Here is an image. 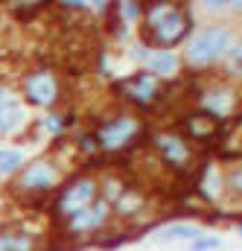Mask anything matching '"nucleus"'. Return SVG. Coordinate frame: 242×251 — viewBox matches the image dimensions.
<instances>
[{
  "instance_id": "3",
  "label": "nucleus",
  "mask_w": 242,
  "mask_h": 251,
  "mask_svg": "<svg viewBox=\"0 0 242 251\" xmlns=\"http://www.w3.org/2000/svg\"><path fill=\"white\" fill-rule=\"evenodd\" d=\"M61 184V170L56 158H32L15 176L12 190L18 196H44Z\"/></svg>"
},
{
  "instance_id": "1",
  "label": "nucleus",
  "mask_w": 242,
  "mask_h": 251,
  "mask_svg": "<svg viewBox=\"0 0 242 251\" xmlns=\"http://www.w3.org/2000/svg\"><path fill=\"white\" fill-rule=\"evenodd\" d=\"M195 12L187 3H149L140 15V44L146 50H172L193 35Z\"/></svg>"
},
{
  "instance_id": "8",
  "label": "nucleus",
  "mask_w": 242,
  "mask_h": 251,
  "mask_svg": "<svg viewBox=\"0 0 242 251\" xmlns=\"http://www.w3.org/2000/svg\"><path fill=\"white\" fill-rule=\"evenodd\" d=\"M26 128H29V111H26L24 100L6 88H0V134L15 137Z\"/></svg>"
},
{
  "instance_id": "19",
  "label": "nucleus",
  "mask_w": 242,
  "mask_h": 251,
  "mask_svg": "<svg viewBox=\"0 0 242 251\" xmlns=\"http://www.w3.org/2000/svg\"><path fill=\"white\" fill-rule=\"evenodd\" d=\"M225 73L231 79H240L242 82V38L231 44V50L225 53Z\"/></svg>"
},
{
  "instance_id": "7",
  "label": "nucleus",
  "mask_w": 242,
  "mask_h": 251,
  "mask_svg": "<svg viewBox=\"0 0 242 251\" xmlns=\"http://www.w3.org/2000/svg\"><path fill=\"white\" fill-rule=\"evenodd\" d=\"M237 102H240V97H237V88L231 82H213L210 88H204L198 94V105H201L204 117H210L216 123L228 120L237 111Z\"/></svg>"
},
{
  "instance_id": "18",
  "label": "nucleus",
  "mask_w": 242,
  "mask_h": 251,
  "mask_svg": "<svg viewBox=\"0 0 242 251\" xmlns=\"http://www.w3.org/2000/svg\"><path fill=\"white\" fill-rule=\"evenodd\" d=\"M108 12H111L114 21H120L122 26H131V24L140 21V15H143V3H131V0H125V3H114Z\"/></svg>"
},
{
  "instance_id": "17",
  "label": "nucleus",
  "mask_w": 242,
  "mask_h": 251,
  "mask_svg": "<svg viewBox=\"0 0 242 251\" xmlns=\"http://www.w3.org/2000/svg\"><path fill=\"white\" fill-rule=\"evenodd\" d=\"M187 131L195 137V140H213L216 134H219V123L216 120H210V117H204V114H195V117H187Z\"/></svg>"
},
{
  "instance_id": "4",
  "label": "nucleus",
  "mask_w": 242,
  "mask_h": 251,
  "mask_svg": "<svg viewBox=\"0 0 242 251\" xmlns=\"http://www.w3.org/2000/svg\"><path fill=\"white\" fill-rule=\"evenodd\" d=\"M97 178L94 176H76L73 181H67L64 187L59 190V196H56V201H53V213L59 216V219H73L76 213H82L94 199H97Z\"/></svg>"
},
{
  "instance_id": "10",
  "label": "nucleus",
  "mask_w": 242,
  "mask_h": 251,
  "mask_svg": "<svg viewBox=\"0 0 242 251\" xmlns=\"http://www.w3.org/2000/svg\"><path fill=\"white\" fill-rule=\"evenodd\" d=\"M111 216H114L111 204H108L105 199H94L82 213H76L73 219H67V231H70L73 237L97 234V231H102V228L108 225V219H111Z\"/></svg>"
},
{
  "instance_id": "21",
  "label": "nucleus",
  "mask_w": 242,
  "mask_h": 251,
  "mask_svg": "<svg viewBox=\"0 0 242 251\" xmlns=\"http://www.w3.org/2000/svg\"><path fill=\"white\" fill-rule=\"evenodd\" d=\"M198 12L213 15V18H225V15H231V0H201Z\"/></svg>"
},
{
  "instance_id": "16",
  "label": "nucleus",
  "mask_w": 242,
  "mask_h": 251,
  "mask_svg": "<svg viewBox=\"0 0 242 251\" xmlns=\"http://www.w3.org/2000/svg\"><path fill=\"white\" fill-rule=\"evenodd\" d=\"M198 190H201L207 199H219V196L225 193V178H222V173H219L213 164H204L201 178H198Z\"/></svg>"
},
{
  "instance_id": "9",
  "label": "nucleus",
  "mask_w": 242,
  "mask_h": 251,
  "mask_svg": "<svg viewBox=\"0 0 242 251\" xmlns=\"http://www.w3.org/2000/svg\"><path fill=\"white\" fill-rule=\"evenodd\" d=\"M120 91H122V97H125L131 105H137V108H149V105H155L158 97H161V82H158L152 73L137 70L134 76L122 79Z\"/></svg>"
},
{
  "instance_id": "23",
  "label": "nucleus",
  "mask_w": 242,
  "mask_h": 251,
  "mask_svg": "<svg viewBox=\"0 0 242 251\" xmlns=\"http://www.w3.org/2000/svg\"><path fill=\"white\" fill-rule=\"evenodd\" d=\"M76 152H79V155H94V152H99L97 137H94V134H79V137H76Z\"/></svg>"
},
{
  "instance_id": "26",
  "label": "nucleus",
  "mask_w": 242,
  "mask_h": 251,
  "mask_svg": "<svg viewBox=\"0 0 242 251\" xmlns=\"http://www.w3.org/2000/svg\"><path fill=\"white\" fill-rule=\"evenodd\" d=\"M240 237H242V222H240Z\"/></svg>"
},
{
  "instance_id": "2",
  "label": "nucleus",
  "mask_w": 242,
  "mask_h": 251,
  "mask_svg": "<svg viewBox=\"0 0 242 251\" xmlns=\"http://www.w3.org/2000/svg\"><path fill=\"white\" fill-rule=\"evenodd\" d=\"M231 44H234V29L228 24H222V21H213V24L195 29L187 38V50H184L181 64L195 67V70L213 67L216 62L225 59V53L231 50Z\"/></svg>"
},
{
  "instance_id": "15",
  "label": "nucleus",
  "mask_w": 242,
  "mask_h": 251,
  "mask_svg": "<svg viewBox=\"0 0 242 251\" xmlns=\"http://www.w3.org/2000/svg\"><path fill=\"white\" fill-rule=\"evenodd\" d=\"M0 251H35V237L21 228H3L0 231Z\"/></svg>"
},
{
  "instance_id": "20",
  "label": "nucleus",
  "mask_w": 242,
  "mask_h": 251,
  "mask_svg": "<svg viewBox=\"0 0 242 251\" xmlns=\"http://www.w3.org/2000/svg\"><path fill=\"white\" fill-rule=\"evenodd\" d=\"M222 178H225V193H231L234 199L242 201V164L228 167V173H225Z\"/></svg>"
},
{
  "instance_id": "25",
  "label": "nucleus",
  "mask_w": 242,
  "mask_h": 251,
  "mask_svg": "<svg viewBox=\"0 0 242 251\" xmlns=\"http://www.w3.org/2000/svg\"><path fill=\"white\" fill-rule=\"evenodd\" d=\"M6 29V18H3V12H0V32Z\"/></svg>"
},
{
  "instance_id": "22",
  "label": "nucleus",
  "mask_w": 242,
  "mask_h": 251,
  "mask_svg": "<svg viewBox=\"0 0 242 251\" xmlns=\"http://www.w3.org/2000/svg\"><path fill=\"white\" fill-rule=\"evenodd\" d=\"M225 243H222V237H195L193 243H190V251H216V249H222Z\"/></svg>"
},
{
  "instance_id": "6",
  "label": "nucleus",
  "mask_w": 242,
  "mask_h": 251,
  "mask_svg": "<svg viewBox=\"0 0 242 251\" xmlns=\"http://www.w3.org/2000/svg\"><path fill=\"white\" fill-rule=\"evenodd\" d=\"M134 134H137V117L131 114H117L94 131L99 152H120L134 140Z\"/></svg>"
},
{
  "instance_id": "11",
  "label": "nucleus",
  "mask_w": 242,
  "mask_h": 251,
  "mask_svg": "<svg viewBox=\"0 0 242 251\" xmlns=\"http://www.w3.org/2000/svg\"><path fill=\"white\" fill-rule=\"evenodd\" d=\"M155 149H158L161 161H164L167 167H172V170H184V167L193 161V152H190L187 140H184L181 134H175V131H161V134H155Z\"/></svg>"
},
{
  "instance_id": "12",
  "label": "nucleus",
  "mask_w": 242,
  "mask_h": 251,
  "mask_svg": "<svg viewBox=\"0 0 242 251\" xmlns=\"http://www.w3.org/2000/svg\"><path fill=\"white\" fill-rule=\"evenodd\" d=\"M143 70L152 73L158 82L161 79H175L178 70H181V56L175 50H146L143 56Z\"/></svg>"
},
{
  "instance_id": "24",
  "label": "nucleus",
  "mask_w": 242,
  "mask_h": 251,
  "mask_svg": "<svg viewBox=\"0 0 242 251\" xmlns=\"http://www.w3.org/2000/svg\"><path fill=\"white\" fill-rule=\"evenodd\" d=\"M41 128H44L50 137H59L61 128H64V117H61V114H50V117L41 120Z\"/></svg>"
},
{
  "instance_id": "13",
  "label": "nucleus",
  "mask_w": 242,
  "mask_h": 251,
  "mask_svg": "<svg viewBox=\"0 0 242 251\" xmlns=\"http://www.w3.org/2000/svg\"><path fill=\"white\" fill-rule=\"evenodd\" d=\"M26 164V152L18 143H0V178H15Z\"/></svg>"
},
{
  "instance_id": "14",
  "label": "nucleus",
  "mask_w": 242,
  "mask_h": 251,
  "mask_svg": "<svg viewBox=\"0 0 242 251\" xmlns=\"http://www.w3.org/2000/svg\"><path fill=\"white\" fill-rule=\"evenodd\" d=\"M195 237H201L198 225H193V222H169L155 234V243H181V240L193 243Z\"/></svg>"
},
{
  "instance_id": "5",
  "label": "nucleus",
  "mask_w": 242,
  "mask_h": 251,
  "mask_svg": "<svg viewBox=\"0 0 242 251\" xmlns=\"http://www.w3.org/2000/svg\"><path fill=\"white\" fill-rule=\"evenodd\" d=\"M21 97H24V105H32V108H53L61 97V85L59 76L53 70H29L24 79H21Z\"/></svg>"
}]
</instances>
